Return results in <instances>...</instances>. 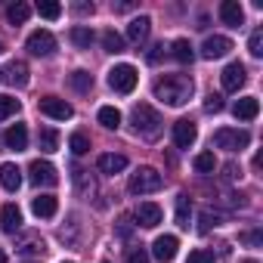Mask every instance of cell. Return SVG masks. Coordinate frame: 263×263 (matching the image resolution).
<instances>
[{"instance_id": "6da1fadb", "label": "cell", "mask_w": 263, "mask_h": 263, "mask_svg": "<svg viewBox=\"0 0 263 263\" xmlns=\"http://www.w3.org/2000/svg\"><path fill=\"white\" fill-rule=\"evenodd\" d=\"M192 90H195V84H192V78H186V74H164V78L155 81V96H158L164 105H174V108L186 105V102L192 99Z\"/></svg>"}, {"instance_id": "7a4b0ae2", "label": "cell", "mask_w": 263, "mask_h": 263, "mask_svg": "<svg viewBox=\"0 0 263 263\" xmlns=\"http://www.w3.org/2000/svg\"><path fill=\"white\" fill-rule=\"evenodd\" d=\"M130 121H134V130L140 137H146V140H155L158 134H161V115L152 108V105H146V102H140V105H134V111H130Z\"/></svg>"}, {"instance_id": "3957f363", "label": "cell", "mask_w": 263, "mask_h": 263, "mask_svg": "<svg viewBox=\"0 0 263 263\" xmlns=\"http://www.w3.org/2000/svg\"><path fill=\"white\" fill-rule=\"evenodd\" d=\"M161 186H164V177L155 167H137V174L130 177V192L134 195H149V192H158Z\"/></svg>"}, {"instance_id": "277c9868", "label": "cell", "mask_w": 263, "mask_h": 263, "mask_svg": "<svg viewBox=\"0 0 263 263\" xmlns=\"http://www.w3.org/2000/svg\"><path fill=\"white\" fill-rule=\"evenodd\" d=\"M248 143H251V134H248V130L220 127L217 134H214V146H217V149H226V152H241V149H248Z\"/></svg>"}, {"instance_id": "5b68a950", "label": "cell", "mask_w": 263, "mask_h": 263, "mask_svg": "<svg viewBox=\"0 0 263 263\" xmlns=\"http://www.w3.org/2000/svg\"><path fill=\"white\" fill-rule=\"evenodd\" d=\"M137 81H140V74H137V68H134V65H127V62H121V65H115V68L108 71V87H111L115 93H134V87H137Z\"/></svg>"}, {"instance_id": "8992f818", "label": "cell", "mask_w": 263, "mask_h": 263, "mask_svg": "<svg viewBox=\"0 0 263 263\" xmlns=\"http://www.w3.org/2000/svg\"><path fill=\"white\" fill-rule=\"evenodd\" d=\"M37 108H41L47 118H53V121H68V118L74 115V108H71L65 99H59V96H44V99L37 102Z\"/></svg>"}, {"instance_id": "52a82bcc", "label": "cell", "mask_w": 263, "mask_h": 263, "mask_svg": "<svg viewBox=\"0 0 263 263\" xmlns=\"http://www.w3.org/2000/svg\"><path fill=\"white\" fill-rule=\"evenodd\" d=\"M28 177H31V183L34 186H56L59 183V174H56V167L50 164V161H31V167H28Z\"/></svg>"}, {"instance_id": "ba28073f", "label": "cell", "mask_w": 263, "mask_h": 263, "mask_svg": "<svg viewBox=\"0 0 263 263\" xmlns=\"http://www.w3.org/2000/svg\"><path fill=\"white\" fill-rule=\"evenodd\" d=\"M195 140H198V127H195V121L180 118V121L174 124V146H177V149H189Z\"/></svg>"}, {"instance_id": "9c48e42d", "label": "cell", "mask_w": 263, "mask_h": 263, "mask_svg": "<svg viewBox=\"0 0 263 263\" xmlns=\"http://www.w3.org/2000/svg\"><path fill=\"white\" fill-rule=\"evenodd\" d=\"M28 53L31 56H53V50H56V37L50 34V31H34V34H28Z\"/></svg>"}, {"instance_id": "30bf717a", "label": "cell", "mask_w": 263, "mask_h": 263, "mask_svg": "<svg viewBox=\"0 0 263 263\" xmlns=\"http://www.w3.org/2000/svg\"><path fill=\"white\" fill-rule=\"evenodd\" d=\"M229 50H232V41L223 37V34H214V37H208V41L201 44V56H204V59H223Z\"/></svg>"}, {"instance_id": "8fae6325", "label": "cell", "mask_w": 263, "mask_h": 263, "mask_svg": "<svg viewBox=\"0 0 263 263\" xmlns=\"http://www.w3.org/2000/svg\"><path fill=\"white\" fill-rule=\"evenodd\" d=\"M245 78H248V71H245V65H241V62H229V65L223 68V74H220L223 90H229V93H235V90L245 84Z\"/></svg>"}, {"instance_id": "7c38bea8", "label": "cell", "mask_w": 263, "mask_h": 263, "mask_svg": "<svg viewBox=\"0 0 263 263\" xmlns=\"http://www.w3.org/2000/svg\"><path fill=\"white\" fill-rule=\"evenodd\" d=\"M177 248H180V238L177 235H158L155 245H152V254L161 260V263H171L177 257Z\"/></svg>"}, {"instance_id": "4fadbf2b", "label": "cell", "mask_w": 263, "mask_h": 263, "mask_svg": "<svg viewBox=\"0 0 263 263\" xmlns=\"http://www.w3.org/2000/svg\"><path fill=\"white\" fill-rule=\"evenodd\" d=\"M4 143H7V149H13V152H25V149H28V127H25V124H13L7 134H4Z\"/></svg>"}, {"instance_id": "5bb4252c", "label": "cell", "mask_w": 263, "mask_h": 263, "mask_svg": "<svg viewBox=\"0 0 263 263\" xmlns=\"http://www.w3.org/2000/svg\"><path fill=\"white\" fill-rule=\"evenodd\" d=\"M0 229L10 232V235L22 229V211L16 204H4V208H0Z\"/></svg>"}, {"instance_id": "9a60e30c", "label": "cell", "mask_w": 263, "mask_h": 263, "mask_svg": "<svg viewBox=\"0 0 263 263\" xmlns=\"http://www.w3.org/2000/svg\"><path fill=\"white\" fill-rule=\"evenodd\" d=\"M0 74H4V81L13 84V87H25V84H28V65H25L22 59H13Z\"/></svg>"}, {"instance_id": "2e32d148", "label": "cell", "mask_w": 263, "mask_h": 263, "mask_svg": "<svg viewBox=\"0 0 263 263\" xmlns=\"http://www.w3.org/2000/svg\"><path fill=\"white\" fill-rule=\"evenodd\" d=\"M161 208L155 204V201H143L140 208H137V220H140V226H146V229H155L158 223H161Z\"/></svg>"}, {"instance_id": "e0dca14e", "label": "cell", "mask_w": 263, "mask_h": 263, "mask_svg": "<svg viewBox=\"0 0 263 263\" xmlns=\"http://www.w3.org/2000/svg\"><path fill=\"white\" fill-rule=\"evenodd\" d=\"M220 19H223L229 28H238V25L245 22V10H241L238 0H223V4H220Z\"/></svg>"}, {"instance_id": "ac0fdd59", "label": "cell", "mask_w": 263, "mask_h": 263, "mask_svg": "<svg viewBox=\"0 0 263 263\" xmlns=\"http://www.w3.org/2000/svg\"><path fill=\"white\" fill-rule=\"evenodd\" d=\"M257 111H260V102H257L254 96H241V99L232 105V115H235L238 121H254Z\"/></svg>"}, {"instance_id": "d6986e66", "label": "cell", "mask_w": 263, "mask_h": 263, "mask_svg": "<svg viewBox=\"0 0 263 263\" xmlns=\"http://www.w3.org/2000/svg\"><path fill=\"white\" fill-rule=\"evenodd\" d=\"M31 211H34L41 220H50V217H56L59 201H56V195H37V198L31 201Z\"/></svg>"}, {"instance_id": "ffe728a7", "label": "cell", "mask_w": 263, "mask_h": 263, "mask_svg": "<svg viewBox=\"0 0 263 263\" xmlns=\"http://www.w3.org/2000/svg\"><path fill=\"white\" fill-rule=\"evenodd\" d=\"M0 186L7 192H16L22 186V171L16 164H0Z\"/></svg>"}, {"instance_id": "44dd1931", "label": "cell", "mask_w": 263, "mask_h": 263, "mask_svg": "<svg viewBox=\"0 0 263 263\" xmlns=\"http://www.w3.org/2000/svg\"><path fill=\"white\" fill-rule=\"evenodd\" d=\"M96 167H99L102 174H121V171L127 167V158H124V155H118V152H108V155H99Z\"/></svg>"}, {"instance_id": "7402d4cb", "label": "cell", "mask_w": 263, "mask_h": 263, "mask_svg": "<svg viewBox=\"0 0 263 263\" xmlns=\"http://www.w3.org/2000/svg\"><path fill=\"white\" fill-rule=\"evenodd\" d=\"M149 16H140V19H134L127 25V41H134V44H143L146 37H149Z\"/></svg>"}, {"instance_id": "603a6c76", "label": "cell", "mask_w": 263, "mask_h": 263, "mask_svg": "<svg viewBox=\"0 0 263 263\" xmlns=\"http://www.w3.org/2000/svg\"><path fill=\"white\" fill-rule=\"evenodd\" d=\"M171 56H174L177 62H183V65H189V62L195 59V50H192V44H189L186 37H177V41L171 44Z\"/></svg>"}, {"instance_id": "cb8c5ba5", "label": "cell", "mask_w": 263, "mask_h": 263, "mask_svg": "<svg viewBox=\"0 0 263 263\" xmlns=\"http://www.w3.org/2000/svg\"><path fill=\"white\" fill-rule=\"evenodd\" d=\"M68 87H71L74 93H90V90H93V74L84 71V68H78V71L68 74Z\"/></svg>"}, {"instance_id": "d4e9b609", "label": "cell", "mask_w": 263, "mask_h": 263, "mask_svg": "<svg viewBox=\"0 0 263 263\" xmlns=\"http://www.w3.org/2000/svg\"><path fill=\"white\" fill-rule=\"evenodd\" d=\"M96 118H99V124H102L105 130H118V127H121V111H118L115 105H102Z\"/></svg>"}, {"instance_id": "484cf974", "label": "cell", "mask_w": 263, "mask_h": 263, "mask_svg": "<svg viewBox=\"0 0 263 263\" xmlns=\"http://www.w3.org/2000/svg\"><path fill=\"white\" fill-rule=\"evenodd\" d=\"M28 16H31V7H28V4H22V0H19V4H13V7L7 10L10 25H25V22H28Z\"/></svg>"}, {"instance_id": "4316f807", "label": "cell", "mask_w": 263, "mask_h": 263, "mask_svg": "<svg viewBox=\"0 0 263 263\" xmlns=\"http://www.w3.org/2000/svg\"><path fill=\"white\" fill-rule=\"evenodd\" d=\"M71 44H74L78 50H90V44H93V31H90L87 25H74V28H71Z\"/></svg>"}, {"instance_id": "83f0119b", "label": "cell", "mask_w": 263, "mask_h": 263, "mask_svg": "<svg viewBox=\"0 0 263 263\" xmlns=\"http://www.w3.org/2000/svg\"><path fill=\"white\" fill-rule=\"evenodd\" d=\"M37 143H41V152H56L59 149V134L53 127H44L37 134Z\"/></svg>"}, {"instance_id": "f1b7e54d", "label": "cell", "mask_w": 263, "mask_h": 263, "mask_svg": "<svg viewBox=\"0 0 263 263\" xmlns=\"http://www.w3.org/2000/svg\"><path fill=\"white\" fill-rule=\"evenodd\" d=\"M192 164H195L198 174H214V171H217V158H214V152H198Z\"/></svg>"}, {"instance_id": "f546056e", "label": "cell", "mask_w": 263, "mask_h": 263, "mask_svg": "<svg viewBox=\"0 0 263 263\" xmlns=\"http://www.w3.org/2000/svg\"><path fill=\"white\" fill-rule=\"evenodd\" d=\"M189 217H192V201H189V195H177V223H180V226H189Z\"/></svg>"}, {"instance_id": "4dcf8cb0", "label": "cell", "mask_w": 263, "mask_h": 263, "mask_svg": "<svg viewBox=\"0 0 263 263\" xmlns=\"http://www.w3.org/2000/svg\"><path fill=\"white\" fill-rule=\"evenodd\" d=\"M102 50L105 53H124V37L115 34V31H105L102 34Z\"/></svg>"}, {"instance_id": "1f68e13d", "label": "cell", "mask_w": 263, "mask_h": 263, "mask_svg": "<svg viewBox=\"0 0 263 263\" xmlns=\"http://www.w3.org/2000/svg\"><path fill=\"white\" fill-rule=\"evenodd\" d=\"M19 108H22L19 99H13V96H7V93H0V121L10 118V115H16Z\"/></svg>"}, {"instance_id": "d6a6232c", "label": "cell", "mask_w": 263, "mask_h": 263, "mask_svg": "<svg viewBox=\"0 0 263 263\" xmlns=\"http://www.w3.org/2000/svg\"><path fill=\"white\" fill-rule=\"evenodd\" d=\"M68 149H71L74 155H87V152H90V137H87V134H71Z\"/></svg>"}, {"instance_id": "836d02e7", "label": "cell", "mask_w": 263, "mask_h": 263, "mask_svg": "<svg viewBox=\"0 0 263 263\" xmlns=\"http://www.w3.org/2000/svg\"><path fill=\"white\" fill-rule=\"evenodd\" d=\"M37 13H41L44 19H50V22H53V19H59V16H62V7L56 4V0H41V4H37Z\"/></svg>"}, {"instance_id": "e575fe53", "label": "cell", "mask_w": 263, "mask_h": 263, "mask_svg": "<svg viewBox=\"0 0 263 263\" xmlns=\"http://www.w3.org/2000/svg\"><path fill=\"white\" fill-rule=\"evenodd\" d=\"M248 50H251V56H263V31H260V28L251 34V41H248Z\"/></svg>"}, {"instance_id": "d590c367", "label": "cell", "mask_w": 263, "mask_h": 263, "mask_svg": "<svg viewBox=\"0 0 263 263\" xmlns=\"http://www.w3.org/2000/svg\"><path fill=\"white\" fill-rule=\"evenodd\" d=\"M127 263H149L146 248H143V245H140V248H130V251H127Z\"/></svg>"}, {"instance_id": "8d00e7d4", "label": "cell", "mask_w": 263, "mask_h": 263, "mask_svg": "<svg viewBox=\"0 0 263 263\" xmlns=\"http://www.w3.org/2000/svg\"><path fill=\"white\" fill-rule=\"evenodd\" d=\"M204 111H214V115L223 111V96H220V93H211V96L204 99Z\"/></svg>"}, {"instance_id": "74e56055", "label": "cell", "mask_w": 263, "mask_h": 263, "mask_svg": "<svg viewBox=\"0 0 263 263\" xmlns=\"http://www.w3.org/2000/svg\"><path fill=\"white\" fill-rule=\"evenodd\" d=\"M211 226H220V214H214V211H201V232H208Z\"/></svg>"}, {"instance_id": "f35d334b", "label": "cell", "mask_w": 263, "mask_h": 263, "mask_svg": "<svg viewBox=\"0 0 263 263\" xmlns=\"http://www.w3.org/2000/svg\"><path fill=\"white\" fill-rule=\"evenodd\" d=\"M186 263H214V254L211 251H204V248H198V251H192L189 254V260Z\"/></svg>"}, {"instance_id": "ab89813d", "label": "cell", "mask_w": 263, "mask_h": 263, "mask_svg": "<svg viewBox=\"0 0 263 263\" xmlns=\"http://www.w3.org/2000/svg\"><path fill=\"white\" fill-rule=\"evenodd\" d=\"M130 232H134V217H130V214H124V217L118 220V235H121V238H127Z\"/></svg>"}, {"instance_id": "60d3db41", "label": "cell", "mask_w": 263, "mask_h": 263, "mask_svg": "<svg viewBox=\"0 0 263 263\" xmlns=\"http://www.w3.org/2000/svg\"><path fill=\"white\" fill-rule=\"evenodd\" d=\"M223 177H226V180H238V177H241V167H238L235 161H229V164L223 167Z\"/></svg>"}, {"instance_id": "b9f144b4", "label": "cell", "mask_w": 263, "mask_h": 263, "mask_svg": "<svg viewBox=\"0 0 263 263\" xmlns=\"http://www.w3.org/2000/svg\"><path fill=\"white\" fill-rule=\"evenodd\" d=\"M241 241H245V245H260V232H245Z\"/></svg>"}, {"instance_id": "7bdbcfd3", "label": "cell", "mask_w": 263, "mask_h": 263, "mask_svg": "<svg viewBox=\"0 0 263 263\" xmlns=\"http://www.w3.org/2000/svg\"><path fill=\"white\" fill-rule=\"evenodd\" d=\"M161 50H164L161 44H158V47H152V53H149L146 59H149V62H158V59H161Z\"/></svg>"}, {"instance_id": "ee69618b", "label": "cell", "mask_w": 263, "mask_h": 263, "mask_svg": "<svg viewBox=\"0 0 263 263\" xmlns=\"http://www.w3.org/2000/svg\"><path fill=\"white\" fill-rule=\"evenodd\" d=\"M74 13H81V16L84 13H93V4H74Z\"/></svg>"}, {"instance_id": "f6af8a7d", "label": "cell", "mask_w": 263, "mask_h": 263, "mask_svg": "<svg viewBox=\"0 0 263 263\" xmlns=\"http://www.w3.org/2000/svg\"><path fill=\"white\" fill-rule=\"evenodd\" d=\"M0 263H7V254H4V248H0Z\"/></svg>"}, {"instance_id": "bcb514c9", "label": "cell", "mask_w": 263, "mask_h": 263, "mask_svg": "<svg viewBox=\"0 0 263 263\" xmlns=\"http://www.w3.org/2000/svg\"><path fill=\"white\" fill-rule=\"evenodd\" d=\"M241 263H257V260H241Z\"/></svg>"}, {"instance_id": "7dc6e473", "label": "cell", "mask_w": 263, "mask_h": 263, "mask_svg": "<svg viewBox=\"0 0 263 263\" xmlns=\"http://www.w3.org/2000/svg\"><path fill=\"white\" fill-rule=\"evenodd\" d=\"M0 53H4V41H0Z\"/></svg>"}, {"instance_id": "c3c4849f", "label": "cell", "mask_w": 263, "mask_h": 263, "mask_svg": "<svg viewBox=\"0 0 263 263\" xmlns=\"http://www.w3.org/2000/svg\"><path fill=\"white\" fill-rule=\"evenodd\" d=\"M0 81H4V74H0Z\"/></svg>"}, {"instance_id": "681fc988", "label": "cell", "mask_w": 263, "mask_h": 263, "mask_svg": "<svg viewBox=\"0 0 263 263\" xmlns=\"http://www.w3.org/2000/svg\"><path fill=\"white\" fill-rule=\"evenodd\" d=\"M102 263H108V260H102Z\"/></svg>"}]
</instances>
